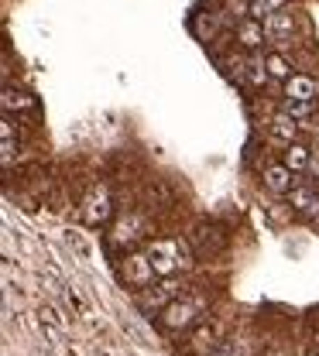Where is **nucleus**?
<instances>
[{"label": "nucleus", "mask_w": 319, "mask_h": 356, "mask_svg": "<svg viewBox=\"0 0 319 356\" xmlns=\"http://www.w3.org/2000/svg\"><path fill=\"white\" fill-rule=\"evenodd\" d=\"M265 65H268V76H272V79H281V83H285V79L292 76V65H288L281 55H265Z\"/></svg>", "instance_id": "13"}, {"label": "nucleus", "mask_w": 319, "mask_h": 356, "mask_svg": "<svg viewBox=\"0 0 319 356\" xmlns=\"http://www.w3.org/2000/svg\"><path fill=\"white\" fill-rule=\"evenodd\" d=\"M288 117H295V120H302V117H313V110H316V99H285V106H281Z\"/></svg>", "instance_id": "12"}, {"label": "nucleus", "mask_w": 319, "mask_h": 356, "mask_svg": "<svg viewBox=\"0 0 319 356\" xmlns=\"http://www.w3.org/2000/svg\"><path fill=\"white\" fill-rule=\"evenodd\" d=\"M265 28H268V42L288 44L292 42V35H295V17H292V14H285V10H274L272 17L265 21Z\"/></svg>", "instance_id": "2"}, {"label": "nucleus", "mask_w": 319, "mask_h": 356, "mask_svg": "<svg viewBox=\"0 0 319 356\" xmlns=\"http://www.w3.org/2000/svg\"><path fill=\"white\" fill-rule=\"evenodd\" d=\"M265 185L272 188L274 195H288L295 188V172L281 161V165H268L265 168Z\"/></svg>", "instance_id": "3"}, {"label": "nucleus", "mask_w": 319, "mask_h": 356, "mask_svg": "<svg viewBox=\"0 0 319 356\" xmlns=\"http://www.w3.org/2000/svg\"><path fill=\"white\" fill-rule=\"evenodd\" d=\"M309 168H313V172L319 175V158H313V165H309Z\"/></svg>", "instance_id": "17"}, {"label": "nucleus", "mask_w": 319, "mask_h": 356, "mask_svg": "<svg viewBox=\"0 0 319 356\" xmlns=\"http://www.w3.org/2000/svg\"><path fill=\"white\" fill-rule=\"evenodd\" d=\"M24 110V106H31V99L24 96V92H14V89H3V110Z\"/></svg>", "instance_id": "15"}, {"label": "nucleus", "mask_w": 319, "mask_h": 356, "mask_svg": "<svg viewBox=\"0 0 319 356\" xmlns=\"http://www.w3.org/2000/svg\"><path fill=\"white\" fill-rule=\"evenodd\" d=\"M288 202H292V209H295V213H302V216H316L319 213V192L316 188L295 185V188L288 192Z\"/></svg>", "instance_id": "5"}, {"label": "nucleus", "mask_w": 319, "mask_h": 356, "mask_svg": "<svg viewBox=\"0 0 319 356\" xmlns=\"http://www.w3.org/2000/svg\"><path fill=\"white\" fill-rule=\"evenodd\" d=\"M261 3H265V7H268V10H281V7H285V0H261Z\"/></svg>", "instance_id": "16"}, {"label": "nucleus", "mask_w": 319, "mask_h": 356, "mask_svg": "<svg viewBox=\"0 0 319 356\" xmlns=\"http://www.w3.org/2000/svg\"><path fill=\"white\" fill-rule=\"evenodd\" d=\"M265 38H268V28H265L258 17H247V21L237 24V42L244 44L247 51H258V48L265 44Z\"/></svg>", "instance_id": "4"}, {"label": "nucleus", "mask_w": 319, "mask_h": 356, "mask_svg": "<svg viewBox=\"0 0 319 356\" xmlns=\"http://www.w3.org/2000/svg\"><path fill=\"white\" fill-rule=\"evenodd\" d=\"M319 83L313 76H288L285 79V99H316Z\"/></svg>", "instance_id": "6"}, {"label": "nucleus", "mask_w": 319, "mask_h": 356, "mask_svg": "<svg viewBox=\"0 0 319 356\" xmlns=\"http://www.w3.org/2000/svg\"><path fill=\"white\" fill-rule=\"evenodd\" d=\"M192 315H196V309H192L189 302H172V305L165 309V322H169L172 329H182V325L192 322Z\"/></svg>", "instance_id": "10"}, {"label": "nucleus", "mask_w": 319, "mask_h": 356, "mask_svg": "<svg viewBox=\"0 0 319 356\" xmlns=\"http://www.w3.org/2000/svg\"><path fill=\"white\" fill-rule=\"evenodd\" d=\"M137 229H141V220H137V216H127V220L117 222V233H114V240H117V243H124V240H134Z\"/></svg>", "instance_id": "14"}, {"label": "nucleus", "mask_w": 319, "mask_h": 356, "mask_svg": "<svg viewBox=\"0 0 319 356\" xmlns=\"http://www.w3.org/2000/svg\"><path fill=\"white\" fill-rule=\"evenodd\" d=\"M144 257L158 277H169L179 267H189V250H185L182 240H155V243H148Z\"/></svg>", "instance_id": "1"}, {"label": "nucleus", "mask_w": 319, "mask_h": 356, "mask_svg": "<svg viewBox=\"0 0 319 356\" xmlns=\"http://www.w3.org/2000/svg\"><path fill=\"white\" fill-rule=\"evenodd\" d=\"M0 158L3 161L14 158V124H10V117L0 120Z\"/></svg>", "instance_id": "11"}, {"label": "nucleus", "mask_w": 319, "mask_h": 356, "mask_svg": "<svg viewBox=\"0 0 319 356\" xmlns=\"http://www.w3.org/2000/svg\"><path fill=\"white\" fill-rule=\"evenodd\" d=\"M285 165H288L292 172H306V168L313 165V151H309L306 144H295V140H292V144L285 147Z\"/></svg>", "instance_id": "8"}, {"label": "nucleus", "mask_w": 319, "mask_h": 356, "mask_svg": "<svg viewBox=\"0 0 319 356\" xmlns=\"http://www.w3.org/2000/svg\"><path fill=\"white\" fill-rule=\"evenodd\" d=\"M86 222H103L107 216H110V195L100 188V192H93L90 199H86Z\"/></svg>", "instance_id": "7"}, {"label": "nucleus", "mask_w": 319, "mask_h": 356, "mask_svg": "<svg viewBox=\"0 0 319 356\" xmlns=\"http://www.w3.org/2000/svg\"><path fill=\"white\" fill-rule=\"evenodd\" d=\"M272 134L278 137V140L292 144V140H295V134H299V120H295V117H288V113L281 110V113L272 120Z\"/></svg>", "instance_id": "9"}]
</instances>
